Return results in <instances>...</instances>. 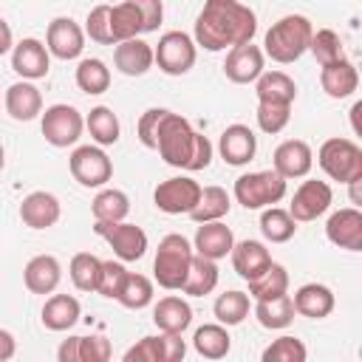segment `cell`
<instances>
[{"instance_id":"cell-1","label":"cell","mask_w":362,"mask_h":362,"mask_svg":"<svg viewBox=\"0 0 362 362\" xmlns=\"http://www.w3.org/2000/svg\"><path fill=\"white\" fill-rule=\"evenodd\" d=\"M257 31V14L240 0H206L195 20V45L206 51H226L232 45L252 42Z\"/></svg>"},{"instance_id":"cell-2","label":"cell","mask_w":362,"mask_h":362,"mask_svg":"<svg viewBox=\"0 0 362 362\" xmlns=\"http://www.w3.org/2000/svg\"><path fill=\"white\" fill-rule=\"evenodd\" d=\"M156 150L164 158V164L187 170V173L206 170L212 161V141L204 133L192 130V124L181 113H173V110H167L158 124Z\"/></svg>"},{"instance_id":"cell-3","label":"cell","mask_w":362,"mask_h":362,"mask_svg":"<svg viewBox=\"0 0 362 362\" xmlns=\"http://www.w3.org/2000/svg\"><path fill=\"white\" fill-rule=\"evenodd\" d=\"M311 34H314V25H311L308 17H303V14H286L277 23H272V28L266 31V37H263V54L272 57L280 65L297 62L308 51Z\"/></svg>"},{"instance_id":"cell-4","label":"cell","mask_w":362,"mask_h":362,"mask_svg":"<svg viewBox=\"0 0 362 362\" xmlns=\"http://www.w3.org/2000/svg\"><path fill=\"white\" fill-rule=\"evenodd\" d=\"M192 243L178 235V232H170L158 240V249H156V260H153V277L161 288L167 291H181L184 280H187V272H189V263H192Z\"/></svg>"},{"instance_id":"cell-5","label":"cell","mask_w":362,"mask_h":362,"mask_svg":"<svg viewBox=\"0 0 362 362\" xmlns=\"http://www.w3.org/2000/svg\"><path fill=\"white\" fill-rule=\"evenodd\" d=\"M317 164L331 181L351 184L362 178V147L354 139H342V136L325 139L317 150Z\"/></svg>"},{"instance_id":"cell-6","label":"cell","mask_w":362,"mask_h":362,"mask_svg":"<svg viewBox=\"0 0 362 362\" xmlns=\"http://www.w3.org/2000/svg\"><path fill=\"white\" fill-rule=\"evenodd\" d=\"M235 201L243 209H263L274 206L286 195V178L277 170H257V173H243L235 178Z\"/></svg>"},{"instance_id":"cell-7","label":"cell","mask_w":362,"mask_h":362,"mask_svg":"<svg viewBox=\"0 0 362 362\" xmlns=\"http://www.w3.org/2000/svg\"><path fill=\"white\" fill-rule=\"evenodd\" d=\"M195 40L187 31H167L161 34L158 45L153 48V62L167 74V76H181L195 65Z\"/></svg>"},{"instance_id":"cell-8","label":"cell","mask_w":362,"mask_h":362,"mask_svg":"<svg viewBox=\"0 0 362 362\" xmlns=\"http://www.w3.org/2000/svg\"><path fill=\"white\" fill-rule=\"evenodd\" d=\"M93 232L102 240H107V246L113 249V255L122 263L141 260L144 252H147V232L141 226H136V223H127V221H113V223L96 221L93 223Z\"/></svg>"},{"instance_id":"cell-9","label":"cell","mask_w":362,"mask_h":362,"mask_svg":"<svg viewBox=\"0 0 362 362\" xmlns=\"http://www.w3.org/2000/svg\"><path fill=\"white\" fill-rule=\"evenodd\" d=\"M40 127L51 147H71L79 141V136L85 130V119L74 105L59 102V105H51L42 110Z\"/></svg>"},{"instance_id":"cell-10","label":"cell","mask_w":362,"mask_h":362,"mask_svg":"<svg viewBox=\"0 0 362 362\" xmlns=\"http://www.w3.org/2000/svg\"><path fill=\"white\" fill-rule=\"evenodd\" d=\"M68 170H71L74 181L88 187V189L105 187L113 178V161L107 158V153L102 147H93V144L76 147L68 158Z\"/></svg>"},{"instance_id":"cell-11","label":"cell","mask_w":362,"mask_h":362,"mask_svg":"<svg viewBox=\"0 0 362 362\" xmlns=\"http://www.w3.org/2000/svg\"><path fill=\"white\" fill-rule=\"evenodd\" d=\"M201 198V184L189 175H175V178H167L156 187L153 192V201L161 212L167 215H189L192 206L198 204Z\"/></svg>"},{"instance_id":"cell-12","label":"cell","mask_w":362,"mask_h":362,"mask_svg":"<svg viewBox=\"0 0 362 362\" xmlns=\"http://www.w3.org/2000/svg\"><path fill=\"white\" fill-rule=\"evenodd\" d=\"M334 201V192L325 181H317V178H308L303 181L297 189H294V198L288 204V215L297 221V223H308V221H317L320 215L328 212Z\"/></svg>"},{"instance_id":"cell-13","label":"cell","mask_w":362,"mask_h":362,"mask_svg":"<svg viewBox=\"0 0 362 362\" xmlns=\"http://www.w3.org/2000/svg\"><path fill=\"white\" fill-rule=\"evenodd\" d=\"M187 354V342L181 334H164L161 337H144L133 348L124 351V362H181Z\"/></svg>"},{"instance_id":"cell-14","label":"cell","mask_w":362,"mask_h":362,"mask_svg":"<svg viewBox=\"0 0 362 362\" xmlns=\"http://www.w3.org/2000/svg\"><path fill=\"white\" fill-rule=\"evenodd\" d=\"M45 48L57 59H76L85 48V28L71 17H54L45 31Z\"/></svg>"},{"instance_id":"cell-15","label":"cell","mask_w":362,"mask_h":362,"mask_svg":"<svg viewBox=\"0 0 362 362\" xmlns=\"http://www.w3.org/2000/svg\"><path fill=\"white\" fill-rule=\"evenodd\" d=\"M11 68H14V74H20L28 82L48 76L51 54H48L45 42H40L37 37H25V40L14 42V48H11Z\"/></svg>"},{"instance_id":"cell-16","label":"cell","mask_w":362,"mask_h":362,"mask_svg":"<svg viewBox=\"0 0 362 362\" xmlns=\"http://www.w3.org/2000/svg\"><path fill=\"white\" fill-rule=\"evenodd\" d=\"M263 62H266L263 48H257L252 42L232 45L226 59H223V74L235 85H249V82H255L263 74Z\"/></svg>"},{"instance_id":"cell-17","label":"cell","mask_w":362,"mask_h":362,"mask_svg":"<svg viewBox=\"0 0 362 362\" xmlns=\"http://www.w3.org/2000/svg\"><path fill=\"white\" fill-rule=\"evenodd\" d=\"M325 238L348 252H359L362 249V212L359 206H345L331 212V218L325 221Z\"/></svg>"},{"instance_id":"cell-18","label":"cell","mask_w":362,"mask_h":362,"mask_svg":"<svg viewBox=\"0 0 362 362\" xmlns=\"http://www.w3.org/2000/svg\"><path fill=\"white\" fill-rule=\"evenodd\" d=\"M311 164H314V153H311L308 141H303V139H288V141L277 144V150L272 156V170H277L286 181L305 178L311 173Z\"/></svg>"},{"instance_id":"cell-19","label":"cell","mask_w":362,"mask_h":362,"mask_svg":"<svg viewBox=\"0 0 362 362\" xmlns=\"http://www.w3.org/2000/svg\"><path fill=\"white\" fill-rule=\"evenodd\" d=\"M218 153H221V158H223L226 164L243 167V164H249V161L255 158V153H257V136H255L252 127H246V124H229V127L221 133V139H218Z\"/></svg>"},{"instance_id":"cell-20","label":"cell","mask_w":362,"mask_h":362,"mask_svg":"<svg viewBox=\"0 0 362 362\" xmlns=\"http://www.w3.org/2000/svg\"><path fill=\"white\" fill-rule=\"evenodd\" d=\"M62 215V206H59V198L45 192V189H37V192H28L20 204V221L28 226V229H48L59 221Z\"/></svg>"},{"instance_id":"cell-21","label":"cell","mask_w":362,"mask_h":362,"mask_svg":"<svg viewBox=\"0 0 362 362\" xmlns=\"http://www.w3.org/2000/svg\"><path fill=\"white\" fill-rule=\"evenodd\" d=\"M3 102H6V110H8V116L14 122H31V119H37L42 113V93L28 79L8 85Z\"/></svg>"},{"instance_id":"cell-22","label":"cell","mask_w":362,"mask_h":362,"mask_svg":"<svg viewBox=\"0 0 362 362\" xmlns=\"http://www.w3.org/2000/svg\"><path fill=\"white\" fill-rule=\"evenodd\" d=\"M232 243H235V235L223 221H206V223H198L192 249H195V255H204L209 260H221L232 252Z\"/></svg>"},{"instance_id":"cell-23","label":"cell","mask_w":362,"mask_h":362,"mask_svg":"<svg viewBox=\"0 0 362 362\" xmlns=\"http://www.w3.org/2000/svg\"><path fill=\"white\" fill-rule=\"evenodd\" d=\"M113 65L124 76H144L153 68V48H150V42H144L141 37H130V40L116 42Z\"/></svg>"},{"instance_id":"cell-24","label":"cell","mask_w":362,"mask_h":362,"mask_svg":"<svg viewBox=\"0 0 362 362\" xmlns=\"http://www.w3.org/2000/svg\"><path fill=\"white\" fill-rule=\"evenodd\" d=\"M62 280V266L54 255H37L23 269V283L31 294H51Z\"/></svg>"},{"instance_id":"cell-25","label":"cell","mask_w":362,"mask_h":362,"mask_svg":"<svg viewBox=\"0 0 362 362\" xmlns=\"http://www.w3.org/2000/svg\"><path fill=\"white\" fill-rule=\"evenodd\" d=\"M232 266L238 272V277H243L246 283L255 280L257 274H263L272 263V255L266 249V243L260 240H240V243H232Z\"/></svg>"},{"instance_id":"cell-26","label":"cell","mask_w":362,"mask_h":362,"mask_svg":"<svg viewBox=\"0 0 362 362\" xmlns=\"http://www.w3.org/2000/svg\"><path fill=\"white\" fill-rule=\"evenodd\" d=\"M153 322L164 334H184L192 322V308L184 297L167 294L153 305Z\"/></svg>"},{"instance_id":"cell-27","label":"cell","mask_w":362,"mask_h":362,"mask_svg":"<svg viewBox=\"0 0 362 362\" xmlns=\"http://www.w3.org/2000/svg\"><path fill=\"white\" fill-rule=\"evenodd\" d=\"M320 85L322 90L331 96V99H345L351 96L356 88H359V74H356V65L351 59H337L331 65H322L320 71Z\"/></svg>"},{"instance_id":"cell-28","label":"cell","mask_w":362,"mask_h":362,"mask_svg":"<svg viewBox=\"0 0 362 362\" xmlns=\"http://www.w3.org/2000/svg\"><path fill=\"white\" fill-rule=\"evenodd\" d=\"M291 303H294L297 314H303L308 320H322L334 311V291L322 283H305L294 291Z\"/></svg>"},{"instance_id":"cell-29","label":"cell","mask_w":362,"mask_h":362,"mask_svg":"<svg viewBox=\"0 0 362 362\" xmlns=\"http://www.w3.org/2000/svg\"><path fill=\"white\" fill-rule=\"evenodd\" d=\"M79 300L71 294H51L42 305V325L48 331H68L79 322Z\"/></svg>"},{"instance_id":"cell-30","label":"cell","mask_w":362,"mask_h":362,"mask_svg":"<svg viewBox=\"0 0 362 362\" xmlns=\"http://www.w3.org/2000/svg\"><path fill=\"white\" fill-rule=\"evenodd\" d=\"M255 93H257V102L291 105L297 99V85L286 71H263L255 79Z\"/></svg>"},{"instance_id":"cell-31","label":"cell","mask_w":362,"mask_h":362,"mask_svg":"<svg viewBox=\"0 0 362 362\" xmlns=\"http://www.w3.org/2000/svg\"><path fill=\"white\" fill-rule=\"evenodd\" d=\"M192 348L204 356V359H223L232 348V337L226 331V325L221 322H206L192 334Z\"/></svg>"},{"instance_id":"cell-32","label":"cell","mask_w":362,"mask_h":362,"mask_svg":"<svg viewBox=\"0 0 362 362\" xmlns=\"http://www.w3.org/2000/svg\"><path fill=\"white\" fill-rule=\"evenodd\" d=\"M229 209H232L229 192H226L223 187H215V184H212V187H201V198H198V204L192 206L189 218H192L195 223L221 221V218L229 215Z\"/></svg>"},{"instance_id":"cell-33","label":"cell","mask_w":362,"mask_h":362,"mask_svg":"<svg viewBox=\"0 0 362 362\" xmlns=\"http://www.w3.org/2000/svg\"><path fill=\"white\" fill-rule=\"evenodd\" d=\"M215 286H218V266H215V260H209L204 255H192V263H189V272H187V280H184L181 291L187 297H204Z\"/></svg>"},{"instance_id":"cell-34","label":"cell","mask_w":362,"mask_h":362,"mask_svg":"<svg viewBox=\"0 0 362 362\" xmlns=\"http://www.w3.org/2000/svg\"><path fill=\"white\" fill-rule=\"evenodd\" d=\"M294 314L297 311H294V303H291V294L288 291L280 294V297H272V300H257V305H255L257 322L263 328H269V331H280V328L291 325Z\"/></svg>"},{"instance_id":"cell-35","label":"cell","mask_w":362,"mask_h":362,"mask_svg":"<svg viewBox=\"0 0 362 362\" xmlns=\"http://www.w3.org/2000/svg\"><path fill=\"white\" fill-rule=\"evenodd\" d=\"M85 127L90 133V139L99 144V147H110L119 141V133H122V124H119V116L107 107V105H96L90 107L88 119H85Z\"/></svg>"},{"instance_id":"cell-36","label":"cell","mask_w":362,"mask_h":362,"mask_svg":"<svg viewBox=\"0 0 362 362\" xmlns=\"http://www.w3.org/2000/svg\"><path fill=\"white\" fill-rule=\"evenodd\" d=\"M90 212H93V221H105V223L124 221L130 212V198H127V192L113 189V187L99 189L96 198L90 201Z\"/></svg>"},{"instance_id":"cell-37","label":"cell","mask_w":362,"mask_h":362,"mask_svg":"<svg viewBox=\"0 0 362 362\" xmlns=\"http://www.w3.org/2000/svg\"><path fill=\"white\" fill-rule=\"evenodd\" d=\"M139 34H144L139 8L130 0H124L119 6H110V37H113V45L122 42V40L139 37Z\"/></svg>"},{"instance_id":"cell-38","label":"cell","mask_w":362,"mask_h":362,"mask_svg":"<svg viewBox=\"0 0 362 362\" xmlns=\"http://www.w3.org/2000/svg\"><path fill=\"white\" fill-rule=\"evenodd\" d=\"M76 88L88 96H99L110 88V68L96 59V57H88L76 65Z\"/></svg>"},{"instance_id":"cell-39","label":"cell","mask_w":362,"mask_h":362,"mask_svg":"<svg viewBox=\"0 0 362 362\" xmlns=\"http://www.w3.org/2000/svg\"><path fill=\"white\" fill-rule=\"evenodd\" d=\"M260 232L269 243H286L294 238L297 232V221L288 215V209H280V206H263V215H260Z\"/></svg>"},{"instance_id":"cell-40","label":"cell","mask_w":362,"mask_h":362,"mask_svg":"<svg viewBox=\"0 0 362 362\" xmlns=\"http://www.w3.org/2000/svg\"><path fill=\"white\" fill-rule=\"evenodd\" d=\"M286 291H288V272L274 260L269 263V269L263 274L249 280V297H255V300H272Z\"/></svg>"},{"instance_id":"cell-41","label":"cell","mask_w":362,"mask_h":362,"mask_svg":"<svg viewBox=\"0 0 362 362\" xmlns=\"http://www.w3.org/2000/svg\"><path fill=\"white\" fill-rule=\"evenodd\" d=\"M212 314L221 325H240L246 317H249V294L246 291H223L218 294L215 305H212Z\"/></svg>"},{"instance_id":"cell-42","label":"cell","mask_w":362,"mask_h":362,"mask_svg":"<svg viewBox=\"0 0 362 362\" xmlns=\"http://www.w3.org/2000/svg\"><path fill=\"white\" fill-rule=\"evenodd\" d=\"M99 272H102V260L90 252H76L71 257V266H68V274H71V283L79 288V291H96V283H99Z\"/></svg>"},{"instance_id":"cell-43","label":"cell","mask_w":362,"mask_h":362,"mask_svg":"<svg viewBox=\"0 0 362 362\" xmlns=\"http://www.w3.org/2000/svg\"><path fill=\"white\" fill-rule=\"evenodd\" d=\"M116 300H119L124 308H133V311L147 308V305L153 303V280H150V277H144V274L127 272V277H124L122 291H119V297H116Z\"/></svg>"},{"instance_id":"cell-44","label":"cell","mask_w":362,"mask_h":362,"mask_svg":"<svg viewBox=\"0 0 362 362\" xmlns=\"http://www.w3.org/2000/svg\"><path fill=\"white\" fill-rule=\"evenodd\" d=\"M308 51L314 54V59H317L320 65H331V62H337V59L345 57L342 40H339V34L331 31V28H317V31L311 34Z\"/></svg>"},{"instance_id":"cell-45","label":"cell","mask_w":362,"mask_h":362,"mask_svg":"<svg viewBox=\"0 0 362 362\" xmlns=\"http://www.w3.org/2000/svg\"><path fill=\"white\" fill-rule=\"evenodd\" d=\"M308 351L297 337H280L263 351V362H305Z\"/></svg>"},{"instance_id":"cell-46","label":"cell","mask_w":362,"mask_h":362,"mask_svg":"<svg viewBox=\"0 0 362 362\" xmlns=\"http://www.w3.org/2000/svg\"><path fill=\"white\" fill-rule=\"evenodd\" d=\"M291 119V105H277V102H257V127L269 136L280 133Z\"/></svg>"},{"instance_id":"cell-47","label":"cell","mask_w":362,"mask_h":362,"mask_svg":"<svg viewBox=\"0 0 362 362\" xmlns=\"http://www.w3.org/2000/svg\"><path fill=\"white\" fill-rule=\"evenodd\" d=\"M124 277H127L124 263H119V260H102V272H99L96 294H102V297H107V300H116L119 291H122Z\"/></svg>"},{"instance_id":"cell-48","label":"cell","mask_w":362,"mask_h":362,"mask_svg":"<svg viewBox=\"0 0 362 362\" xmlns=\"http://www.w3.org/2000/svg\"><path fill=\"white\" fill-rule=\"evenodd\" d=\"M85 37H90L99 45H113V37H110V6H93L88 11Z\"/></svg>"},{"instance_id":"cell-49","label":"cell","mask_w":362,"mask_h":362,"mask_svg":"<svg viewBox=\"0 0 362 362\" xmlns=\"http://www.w3.org/2000/svg\"><path fill=\"white\" fill-rule=\"evenodd\" d=\"M164 113H167V107H150L141 113V119L136 124V136L147 150H156V136H158V124H161Z\"/></svg>"},{"instance_id":"cell-50","label":"cell","mask_w":362,"mask_h":362,"mask_svg":"<svg viewBox=\"0 0 362 362\" xmlns=\"http://www.w3.org/2000/svg\"><path fill=\"white\" fill-rule=\"evenodd\" d=\"M113 348L105 337H79V362H107Z\"/></svg>"},{"instance_id":"cell-51","label":"cell","mask_w":362,"mask_h":362,"mask_svg":"<svg viewBox=\"0 0 362 362\" xmlns=\"http://www.w3.org/2000/svg\"><path fill=\"white\" fill-rule=\"evenodd\" d=\"M139 14H141V25H144V34L150 31H158L161 20H164V3L161 0H130Z\"/></svg>"},{"instance_id":"cell-52","label":"cell","mask_w":362,"mask_h":362,"mask_svg":"<svg viewBox=\"0 0 362 362\" xmlns=\"http://www.w3.org/2000/svg\"><path fill=\"white\" fill-rule=\"evenodd\" d=\"M57 359H59V362H79V337H68V339L59 345Z\"/></svg>"},{"instance_id":"cell-53","label":"cell","mask_w":362,"mask_h":362,"mask_svg":"<svg viewBox=\"0 0 362 362\" xmlns=\"http://www.w3.org/2000/svg\"><path fill=\"white\" fill-rule=\"evenodd\" d=\"M14 354H17V339H14V334L6 331V328H0V362L11 359Z\"/></svg>"},{"instance_id":"cell-54","label":"cell","mask_w":362,"mask_h":362,"mask_svg":"<svg viewBox=\"0 0 362 362\" xmlns=\"http://www.w3.org/2000/svg\"><path fill=\"white\" fill-rule=\"evenodd\" d=\"M11 48H14V34H11V25H8V23L0 17V57H3V54H8Z\"/></svg>"},{"instance_id":"cell-55","label":"cell","mask_w":362,"mask_h":362,"mask_svg":"<svg viewBox=\"0 0 362 362\" xmlns=\"http://www.w3.org/2000/svg\"><path fill=\"white\" fill-rule=\"evenodd\" d=\"M6 167V153H3V144H0V170Z\"/></svg>"}]
</instances>
